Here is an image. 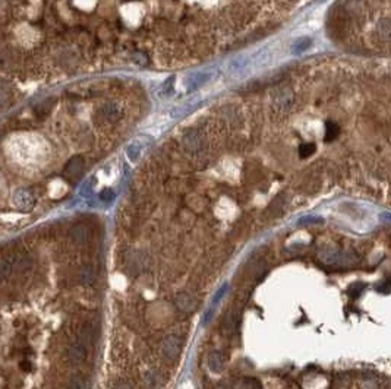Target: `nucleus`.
<instances>
[{
  "mask_svg": "<svg viewBox=\"0 0 391 389\" xmlns=\"http://www.w3.org/2000/svg\"><path fill=\"white\" fill-rule=\"evenodd\" d=\"M182 351V341L176 335H169L161 342V354L169 361H174L179 358Z\"/></svg>",
  "mask_w": 391,
  "mask_h": 389,
  "instance_id": "1",
  "label": "nucleus"
},
{
  "mask_svg": "<svg viewBox=\"0 0 391 389\" xmlns=\"http://www.w3.org/2000/svg\"><path fill=\"white\" fill-rule=\"evenodd\" d=\"M174 305H176V307H177L180 312L190 313V312H193L195 307H197V300H195L190 294L182 293V294H177V296H176Z\"/></svg>",
  "mask_w": 391,
  "mask_h": 389,
  "instance_id": "2",
  "label": "nucleus"
},
{
  "mask_svg": "<svg viewBox=\"0 0 391 389\" xmlns=\"http://www.w3.org/2000/svg\"><path fill=\"white\" fill-rule=\"evenodd\" d=\"M68 355L72 361L81 363L86 355L85 345H84V344H73V345H70L68 350Z\"/></svg>",
  "mask_w": 391,
  "mask_h": 389,
  "instance_id": "3",
  "label": "nucleus"
},
{
  "mask_svg": "<svg viewBox=\"0 0 391 389\" xmlns=\"http://www.w3.org/2000/svg\"><path fill=\"white\" fill-rule=\"evenodd\" d=\"M207 364H208V367H210V370H213V372L219 373L221 372L223 369H224V360H223V355L220 353H211V354L208 355V358H207Z\"/></svg>",
  "mask_w": 391,
  "mask_h": 389,
  "instance_id": "4",
  "label": "nucleus"
},
{
  "mask_svg": "<svg viewBox=\"0 0 391 389\" xmlns=\"http://www.w3.org/2000/svg\"><path fill=\"white\" fill-rule=\"evenodd\" d=\"M236 328H238V315L235 312H229L223 321V331L230 335L236 332Z\"/></svg>",
  "mask_w": 391,
  "mask_h": 389,
  "instance_id": "5",
  "label": "nucleus"
},
{
  "mask_svg": "<svg viewBox=\"0 0 391 389\" xmlns=\"http://www.w3.org/2000/svg\"><path fill=\"white\" fill-rule=\"evenodd\" d=\"M340 134V127L336 124V123H333V121H328L327 123V127H325V141H333V139H336L337 136Z\"/></svg>",
  "mask_w": 391,
  "mask_h": 389,
  "instance_id": "6",
  "label": "nucleus"
},
{
  "mask_svg": "<svg viewBox=\"0 0 391 389\" xmlns=\"http://www.w3.org/2000/svg\"><path fill=\"white\" fill-rule=\"evenodd\" d=\"M315 150L317 148H315V145L312 142L311 144L309 142L308 144H302L301 148H299V157L301 158H308V157H311L312 154L315 153Z\"/></svg>",
  "mask_w": 391,
  "mask_h": 389,
  "instance_id": "7",
  "label": "nucleus"
},
{
  "mask_svg": "<svg viewBox=\"0 0 391 389\" xmlns=\"http://www.w3.org/2000/svg\"><path fill=\"white\" fill-rule=\"evenodd\" d=\"M88 237V230L85 227H76L72 230V238L76 240V241H82Z\"/></svg>",
  "mask_w": 391,
  "mask_h": 389,
  "instance_id": "8",
  "label": "nucleus"
},
{
  "mask_svg": "<svg viewBox=\"0 0 391 389\" xmlns=\"http://www.w3.org/2000/svg\"><path fill=\"white\" fill-rule=\"evenodd\" d=\"M238 389H261V386H259V383L258 382H255V380H242L240 383L238 385Z\"/></svg>",
  "mask_w": 391,
  "mask_h": 389,
  "instance_id": "9",
  "label": "nucleus"
},
{
  "mask_svg": "<svg viewBox=\"0 0 391 389\" xmlns=\"http://www.w3.org/2000/svg\"><path fill=\"white\" fill-rule=\"evenodd\" d=\"M69 389H86V383L84 379H81V377H73L72 380H70V386Z\"/></svg>",
  "mask_w": 391,
  "mask_h": 389,
  "instance_id": "10",
  "label": "nucleus"
},
{
  "mask_svg": "<svg viewBox=\"0 0 391 389\" xmlns=\"http://www.w3.org/2000/svg\"><path fill=\"white\" fill-rule=\"evenodd\" d=\"M81 277H82V281H84L85 284H89V283L94 281L95 274H94V271H92L91 268H86V270H84V271L81 272Z\"/></svg>",
  "mask_w": 391,
  "mask_h": 389,
  "instance_id": "11",
  "label": "nucleus"
},
{
  "mask_svg": "<svg viewBox=\"0 0 391 389\" xmlns=\"http://www.w3.org/2000/svg\"><path fill=\"white\" fill-rule=\"evenodd\" d=\"M145 383H147V386L150 389H157V374H154V373H148L147 376H145Z\"/></svg>",
  "mask_w": 391,
  "mask_h": 389,
  "instance_id": "12",
  "label": "nucleus"
},
{
  "mask_svg": "<svg viewBox=\"0 0 391 389\" xmlns=\"http://www.w3.org/2000/svg\"><path fill=\"white\" fill-rule=\"evenodd\" d=\"M115 389H132V386L129 383H126V382H120V383H118L115 386Z\"/></svg>",
  "mask_w": 391,
  "mask_h": 389,
  "instance_id": "13",
  "label": "nucleus"
},
{
  "mask_svg": "<svg viewBox=\"0 0 391 389\" xmlns=\"http://www.w3.org/2000/svg\"><path fill=\"white\" fill-rule=\"evenodd\" d=\"M217 389H233L230 385H227V383H220L219 386H217Z\"/></svg>",
  "mask_w": 391,
  "mask_h": 389,
  "instance_id": "14",
  "label": "nucleus"
}]
</instances>
